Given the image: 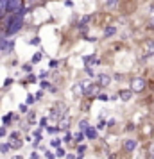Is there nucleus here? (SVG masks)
<instances>
[{
    "mask_svg": "<svg viewBox=\"0 0 154 159\" xmlns=\"http://www.w3.org/2000/svg\"><path fill=\"white\" fill-rule=\"evenodd\" d=\"M50 145H52V147H59V145H61V141H59V140H52V141H50Z\"/></svg>",
    "mask_w": 154,
    "mask_h": 159,
    "instance_id": "b1692460",
    "label": "nucleus"
},
{
    "mask_svg": "<svg viewBox=\"0 0 154 159\" xmlns=\"http://www.w3.org/2000/svg\"><path fill=\"white\" fill-rule=\"evenodd\" d=\"M41 52H38V54H34V57H32V63H38V61H41Z\"/></svg>",
    "mask_w": 154,
    "mask_h": 159,
    "instance_id": "a211bd4d",
    "label": "nucleus"
},
{
    "mask_svg": "<svg viewBox=\"0 0 154 159\" xmlns=\"http://www.w3.org/2000/svg\"><path fill=\"white\" fill-rule=\"evenodd\" d=\"M100 84L99 82H95V84H88L86 86V89H84V95L86 97H97L99 93H100Z\"/></svg>",
    "mask_w": 154,
    "mask_h": 159,
    "instance_id": "39448f33",
    "label": "nucleus"
},
{
    "mask_svg": "<svg viewBox=\"0 0 154 159\" xmlns=\"http://www.w3.org/2000/svg\"><path fill=\"white\" fill-rule=\"evenodd\" d=\"M88 127H90V125H88V120H81V122H79V130H82V132H84Z\"/></svg>",
    "mask_w": 154,
    "mask_h": 159,
    "instance_id": "2eb2a0df",
    "label": "nucleus"
},
{
    "mask_svg": "<svg viewBox=\"0 0 154 159\" xmlns=\"http://www.w3.org/2000/svg\"><path fill=\"white\" fill-rule=\"evenodd\" d=\"M13 159H24V157H21V155H14Z\"/></svg>",
    "mask_w": 154,
    "mask_h": 159,
    "instance_id": "ea45409f",
    "label": "nucleus"
},
{
    "mask_svg": "<svg viewBox=\"0 0 154 159\" xmlns=\"http://www.w3.org/2000/svg\"><path fill=\"white\" fill-rule=\"evenodd\" d=\"M24 6V2L21 0H7V6H6V13L7 14H14L18 13V9Z\"/></svg>",
    "mask_w": 154,
    "mask_h": 159,
    "instance_id": "20e7f679",
    "label": "nucleus"
},
{
    "mask_svg": "<svg viewBox=\"0 0 154 159\" xmlns=\"http://www.w3.org/2000/svg\"><path fill=\"white\" fill-rule=\"evenodd\" d=\"M64 6H67V7H74V2H72V0H64Z\"/></svg>",
    "mask_w": 154,
    "mask_h": 159,
    "instance_id": "a878e982",
    "label": "nucleus"
},
{
    "mask_svg": "<svg viewBox=\"0 0 154 159\" xmlns=\"http://www.w3.org/2000/svg\"><path fill=\"white\" fill-rule=\"evenodd\" d=\"M47 159H54V154H50V152H47Z\"/></svg>",
    "mask_w": 154,
    "mask_h": 159,
    "instance_id": "4c0bfd02",
    "label": "nucleus"
},
{
    "mask_svg": "<svg viewBox=\"0 0 154 159\" xmlns=\"http://www.w3.org/2000/svg\"><path fill=\"white\" fill-rule=\"evenodd\" d=\"M133 89H122V91L118 93V97H120V100H124V102H129L131 100V97H133Z\"/></svg>",
    "mask_w": 154,
    "mask_h": 159,
    "instance_id": "1a4fd4ad",
    "label": "nucleus"
},
{
    "mask_svg": "<svg viewBox=\"0 0 154 159\" xmlns=\"http://www.w3.org/2000/svg\"><path fill=\"white\" fill-rule=\"evenodd\" d=\"M70 140H72V134H70V132H68V134H67V136H64V141H67V143H68V141H70Z\"/></svg>",
    "mask_w": 154,
    "mask_h": 159,
    "instance_id": "f704fd0d",
    "label": "nucleus"
},
{
    "mask_svg": "<svg viewBox=\"0 0 154 159\" xmlns=\"http://www.w3.org/2000/svg\"><path fill=\"white\" fill-rule=\"evenodd\" d=\"M9 138H11V140H16V138H18V132H11Z\"/></svg>",
    "mask_w": 154,
    "mask_h": 159,
    "instance_id": "473e14b6",
    "label": "nucleus"
},
{
    "mask_svg": "<svg viewBox=\"0 0 154 159\" xmlns=\"http://www.w3.org/2000/svg\"><path fill=\"white\" fill-rule=\"evenodd\" d=\"M118 4H120V0H106V6H107L109 9H117Z\"/></svg>",
    "mask_w": 154,
    "mask_h": 159,
    "instance_id": "ddd939ff",
    "label": "nucleus"
},
{
    "mask_svg": "<svg viewBox=\"0 0 154 159\" xmlns=\"http://www.w3.org/2000/svg\"><path fill=\"white\" fill-rule=\"evenodd\" d=\"M106 127V123L104 122H99V125H97V130H100V129H104Z\"/></svg>",
    "mask_w": 154,
    "mask_h": 159,
    "instance_id": "c756f323",
    "label": "nucleus"
},
{
    "mask_svg": "<svg viewBox=\"0 0 154 159\" xmlns=\"http://www.w3.org/2000/svg\"><path fill=\"white\" fill-rule=\"evenodd\" d=\"M49 86H50V84H49L47 81H43V82H41V88H49Z\"/></svg>",
    "mask_w": 154,
    "mask_h": 159,
    "instance_id": "e433bc0d",
    "label": "nucleus"
},
{
    "mask_svg": "<svg viewBox=\"0 0 154 159\" xmlns=\"http://www.w3.org/2000/svg\"><path fill=\"white\" fill-rule=\"evenodd\" d=\"M13 48H14V39H9V36L7 38H4V36L0 38V52H6L7 54Z\"/></svg>",
    "mask_w": 154,
    "mask_h": 159,
    "instance_id": "7ed1b4c3",
    "label": "nucleus"
},
{
    "mask_svg": "<svg viewBox=\"0 0 154 159\" xmlns=\"http://www.w3.org/2000/svg\"><path fill=\"white\" fill-rule=\"evenodd\" d=\"M97 81H99V84H100L102 88H106V86L111 84V77H109L107 73H100V75L97 77Z\"/></svg>",
    "mask_w": 154,
    "mask_h": 159,
    "instance_id": "6e6552de",
    "label": "nucleus"
},
{
    "mask_svg": "<svg viewBox=\"0 0 154 159\" xmlns=\"http://www.w3.org/2000/svg\"><path fill=\"white\" fill-rule=\"evenodd\" d=\"M9 148H11V145H7V143H2V145H0V152H2V154H7Z\"/></svg>",
    "mask_w": 154,
    "mask_h": 159,
    "instance_id": "dca6fc26",
    "label": "nucleus"
},
{
    "mask_svg": "<svg viewBox=\"0 0 154 159\" xmlns=\"http://www.w3.org/2000/svg\"><path fill=\"white\" fill-rule=\"evenodd\" d=\"M136 147H138V141L133 140V138H127V140L124 141V150H125V152H135Z\"/></svg>",
    "mask_w": 154,
    "mask_h": 159,
    "instance_id": "0eeeda50",
    "label": "nucleus"
},
{
    "mask_svg": "<svg viewBox=\"0 0 154 159\" xmlns=\"http://www.w3.org/2000/svg\"><path fill=\"white\" fill-rule=\"evenodd\" d=\"M75 138H77V140H75V141H82V140H84V132H82V130H81V132H79V134H77V136H75Z\"/></svg>",
    "mask_w": 154,
    "mask_h": 159,
    "instance_id": "4be33fe9",
    "label": "nucleus"
},
{
    "mask_svg": "<svg viewBox=\"0 0 154 159\" xmlns=\"http://www.w3.org/2000/svg\"><path fill=\"white\" fill-rule=\"evenodd\" d=\"M31 159H38V152H32V155H31Z\"/></svg>",
    "mask_w": 154,
    "mask_h": 159,
    "instance_id": "58836bf2",
    "label": "nucleus"
},
{
    "mask_svg": "<svg viewBox=\"0 0 154 159\" xmlns=\"http://www.w3.org/2000/svg\"><path fill=\"white\" fill-rule=\"evenodd\" d=\"M67 159H74V157H72V155H68V157H67Z\"/></svg>",
    "mask_w": 154,
    "mask_h": 159,
    "instance_id": "a19ab883",
    "label": "nucleus"
},
{
    "mask_svg": "<svg viewBox=\"0 0 154 159\" xmlns=\"http://www.w3.org/2000/svg\"><path fill=\"white\" fill-rule=\"evenodd\" d=\"M34 100H36V97H34V95H27V106H29V104H32Z\"/></svg>",
    "mask_w": 154,
    "mask_h": 159,
    "instance_id": "412c9836",
    "label": "nucleus"
},
{
    "mask_svg": "<svg viewBox=\"0 0 154 159\" xmlns=\"http://www.w3.org/2000/svg\"><path fill=\"white\" fill-rule=\"evenodd\" d=\"M117 34V27L115 25H106V29H104V38H111V36H115Z\"/></svg>",
    "mask_w": 154,
    "mask_h": 159,
    "instance_id": "9d476101",
    "label": "nucleus"
},
{
    "mask_svg": "<svg viewBox=\"0 0 154 159\" xmlns=\"http://www.w3.org/2000/svg\"><path fill=\"white\" fill-rule=\"evenodd\" d=\"M6 136V127H0V138H4Z\"/></svg>",
    "mask_w": 154,
    "mask_h": 159,
    "instance_id": "cd10ccee",
    "label": "nucleus"
},
{
    "mask_svg": "<svg viewBox=\"0 0 154 159\" xmlns=\"http://www.w3.org/2000/svg\"><path fill=\"white\" fill-rule=\"evenodd\" d=\"M39 125L45 127V125H47V118H41V120H39Z\"/></svg>",
    "mask_w": 154,
    "mask_h": 159,
    "instance_id": "2f4dec72",
    "label": "nucleus"
},
{
    "mask_svg": "<svg viewBox=\"0 0 154 159\" xmlns=\"http://www.w3.org/2000/svg\"><path fill=\"white\" fill-rule=\"evenodd\" d=\"M97 98H99V100H102V102H106V100H109V97H107L106 93H99V95H97Z\"/></svg>",
    "mask_w": 154,
    "mask_h": 159,
    "instance_id": "f3484780",
    "label": "nucleus"
},
{
    "mask_svg": "<svg viewBox=\"0 0 154 159\" xmlns=\"http://www.w3.org/2000/svg\"><path fill=\"white\" fill-rule=\"evenodd\" d=\"M115 123H117V120H115V118H113V120H109V122H107V127H113Z\"/></svg>",
    "mask_w": 154,
    "mask_h": 159,
    "instance_id": "72a5a7b5",
    "label": "nucleus"
},
{
    "mask_svg": "<svg viewBox=\"0 0 154 159\" xmlns=\"http://www.w3.org/2000/svg\"><path fill=\"white\" fill-rule=\"evenodd\" d=\"M56 155H57V157H63V155H64V152H63V148H59V150H57V154H56Z\"/></svg>",
    "mask_w": 154,
    "mask_h": 159,
    "instance_id": "c9c22d12",
    "label": "nucleus"
},
{
    "mask_svg": "<svg viewBox=\"0 0 154 159\" xmlns=\"http://www.w3.org/2000/svg\"><path fill=\"white\" fill-rule=\"evenodd\" d=\"M145 50H147V56H154V39L145 41Z\"/></svg>",
    "mask_w": 154,
    "mask_h": 159,
    "instance_id": "9b49d317",
    "label": "nucleus"
},
{
    "mask_svg": "<svg viewBox=\"0 0 154 159\" xmlns=\"http://www.w3.org/2000/svg\"><path fill=\"white\" fill-rule=\"evenodd\" d=\"M68 127V118H63V122H61V129H67Z\"/></svg>",
    "mask_w": 154,
    "mask_h": 159,
    "instance_id": "aec40b11",
    "label": "nucleus"
},
{
    "mask_svg": "<svg viewBox=\"0 0 154 159\" xmlns=\"http://www.w3.org/2000/svg\"><path fill=\"white\" fill-rule=\"evenodd\" d=\"M21 68H24V72H32V64H24V66H21Z\"/></svg>",
    "mask_w": 154,
    "mask_h": 159,
    "instance_id": "6ab92c4d",
    "label": "nucleus"
},
{
    "mask_svg": "<svg viewBox=\"0 0 154 159\" xmlns=\"http://www.w3.org/2000/svg\"><path fill=\"white\" fill-rule=\"evenodd\" d=\"M84 134H86V138H88V140H95V138H97V129L88 127V129L84 130Z\"/></svg>",
    "mask_w": 154,
    "mask_h": 159,
    "instance_id": "f8f14e48",
    "label": "nucleus"
},
{
    "mask_svg": "<svg viewBox=\"0 0 154 159\" xmlns=\"http://www.w3.org/2000/svg\"><path fill=\"white\" fill-rule=\"evenodd\" d=\"M145 86H147V81L142 79V77H136V79L131 81V89H133L135 93H142L145 89Z\"/></svg>",
    "mask_w": 154,
    "mask_h": 159,
    "instance_id": "f03ea898",
    "label": "nucleus"
},
{
    "mask_svg": "<svg viewBox=\"0 0 154 159\" xmlns=\"http://www.w3.org/2000/svg\"><path fill=\"white\" fill-rule=\"evenodd\" d=\"M147 27H149V29H154V16L149 20V25H147Z\"/></svg>",
    "mask_w": 154,
    "mask_h": 159,
    "instance_id": "393cba45",
    "label": "nucleus"
},
{
    "mask_svg": "<svg viewBox=\"0 0 154 159\" xmlns=\"http://www.w3.org/2000/svg\"><path fill=\"white\" fill-rule=\"evenodd\" d=\"M11 118H13V115H7V116H4V123H9V122H11Z\"/></svg>",
    "mask_w": 154,
    "mask_h": 159,
    "instance_id": "bb28decb",
    "label": "nucleus"
},
{
    "mask_svg": "<svg viewBox=\"0 0 154 159\" xmlns=\"http://www.w3.org/2000/svg\"><path fill=\"white\" fill-rule=\"evenodd\" d=\"M24 16H20V14H7V18H6V21H4V32H6V36H14L16 32H20L21 31V27H24Z\"/></svg>",
    "mask_w": 154,
    "mask_h": 159,
    "instance_id": "f257e3e1",
    "label": "nucleus"
},
{
    "mask_svg": "<svg viewBox=\"0 0 154 159\" xmlns=\"http://www.w3.org/2000/svg\"><path fill=\"white\" fill-rule=\"evenodd\" d=\"M20 111H21V113H27V106L21 104V106H20Z\"/></svg>",
    "mask_w": 154,
    "mask_h": 159,
    "instance_id": "7c9ffc66",
    "label": "nucleus"
},
{
    "mask_svg": "<svg viewBox=\"0 0 154 159\" xmlns=\"http://www.w3.org/2000/svg\"><path fill=\"white\" fill-rule=\"evenodd\" d=\"M9 145H11V148H20L21 145H24V141L16 138V140H11V143H9Z\"/></svg>",
    "mask_w": 154,
    "mask_h": 159,
    "instance_id": "4468645a",
    "label": "nucleus"
},
{
    "mask_svg": "<svg viewBox=\"0 0 154 159\" xmlns=\"http://www.w3.org/2000/svg\"><path fill=\"white\" fill-rule=\"evenodd\" d=\"M34 97H36V100H41V98H43V91H41V89H39V91H38V93H36Z\"/></svg>",
    "mask_w": 154,
    "mask_h": 159,
    "instance_id": "5701e85b",
    "label": "nucleus"
},
{
    "mask_svg": "<svg viewBox=\"0 0 154 159\" xmlns=\"http://www.w3.org/2000/svg\"><path fill=\"white\" fill-rule=\"evenodd\" d=\"M86 82H88V81H84V82H77V84L72 88V91H74L75 97H84V89H86V86H88Z\"/></svg>",
    "mask_w": 154,
    "mask_h": 159,
    "instance_id": "423d86ee",
    "label": "nucleus"
},
{
    "mask_svg": "<svg viewBox=\"0 0 154 159\" xmlns=\"http://www.w3.org/2000/svg\"><path fill=\"white\" fill-rule=\"evenodd\" d=\"M38 43H39V38H32L31 39V45H38Z\"/></svg>",
    "mask_w": 154,
    "mask_h": 159,
    "instance_id": "c85d7f7f",
    "label": "nucleus"
}]
</instances>
